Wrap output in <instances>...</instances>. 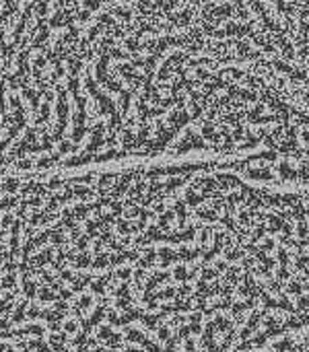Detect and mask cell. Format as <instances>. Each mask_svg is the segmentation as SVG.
<instances>
[{"label":"cell","instance_id":"1","mask_svg":"<svg viewBox=\"0 0 309 352\" xmlns=\"http://www.w3.org/2000/svg\"><path fill=\"white\" fill-rule=\"evenodd\" d=\"M219 352H309V326L273 330Z\"/></svg>","mask_w":309,"mask_h":352}]
</instances>
